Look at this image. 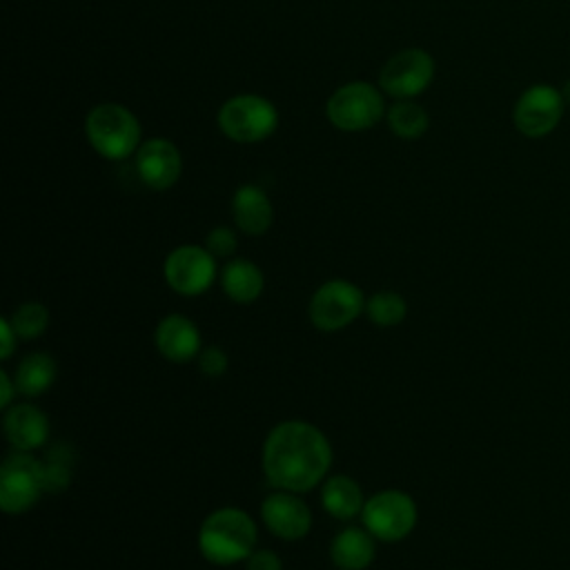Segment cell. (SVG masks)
I'll list each match as a JSON object with an SVG mask.
<instances>
[{
	"instance_id": "1",
	"label": "cell",
	"mask_w": 570,
	"mask_h": 570,
	"mask_svg": "<svg viewBox=\"0 0 570 570\" xmlns=\"http://www.w3.org/2000/svg\"><path fill=\"white\" fill-rule=\"evenodd\" d=\"M261 463L272 488L301 494L325 479L332 465V445L316 425L283 421L267 434Z\"/></svg>"
},
{
	"instance_id": "2",
	"label": "cell",
	"mask_w": 570,
	"mask_h": 570,
	"mask_svg": "<svg viewBox=\"0 0 570 570\" xmlns=\"http://www.w3.org/2000/svg\"><path fill=\"white\" fill-rule=\"evenodd\" d=\"M258 530L240 508L214 510L198 530V550L214 566L245 561L256 546Z\"/></svg>"
},
{
	"instance_id": "3",
	"label": "cell",
	"mask_w": 570,
	"mask_h": 570,
	"mask_svg": "<svg viewBox=\"0 0 570 570\" xmlns=\"http://www.w3.org/2000/svg\"><path fill=\"white\" fill-rule=\"evenodd\" d=\"M89 145L109 160H122L140 147L138 118L122 105H96L85 120Z\"/></svg>"
},
{
	"instance_id": "4",
	"label": "cell",
	"mask_w": 570,
	"mask_h": 570,
	"mask_svg": "<svg viewBox=\"0 0 570 570\" xmlns=\"http://www.w3.org/2000/svg\"><path fill=\"white\" fill-rule=\"evenodd\" d=\"M278 125L276 107L256 94H240L223 102L218 127L234 142H258L274 134Z\"/></svg>"
},
{
	"instance_id": "5",
	"label": "cell",
	"mask_w": 570,
	"mask_h": 570,
	"mask_svg": "<svg viewBox=\"0 0 570 570\" xmlns=\"http://www.w3.org/2000/svg\"><path fill=\"white\" fill-rule=\"evenodd\" d=\"M45 492L42 459L13 450L0 465V508L7 514L27 512Z\"/></svg>"
},
{
	"instance_id": "6",
	"label": "cell",
	"mask_w": 570,
	"mask_h": 570,
	"mask_svg": "<svg viewBox=\"0 0 570 570\" xmlns=\"http://www.w3.org/2000/svg\"><path fill=\"white\" fill-rule=\"evenodd\" d=\"M325 111L336 129L365 131L383 118L385 102L374 85L356 80L338 87L330 96Z\"/></svg>"
},
{
	"instance_id": "7",
	"label": "cell",
	"mask_w": 570,
	"mask_h": 570,
	"mask_svg": "<svg viewBox=\"0 0 570 570\" xmlns=\"http://www.w3.org/2000/svg\"><path fill=\"white\" fill-rule=\"evenodd\" d=\"M365 312L361 287L350 281L332 278L323 283L309 301V321L321 332H338Z\"/></svg>"
},
{
	"instance_id": "8",
	"label": "cell",
	"mask_w": 570,
	"mask_h": 570,
	"mask_svg": "<svg viewBox=\"0 0 570 570\" xmlns=\"http://www.w3.org/2000/svg\"><path fill=\"white\" fill-rule=\"evenodd\" d=\"M416 503L401 490H383L370 497L363 505V525L379 541H401L416 525Z\"/></svg>"
},
{
	"instance_id": "9",
	"label": "cell",
	"mask_w": 570,
	"mask_h": 570,
	"mask_svg": "<svg viewBox=\"0 0 570 570\" xmlns=\"http://www.w3.org/2000/svg\"><path fill=\"white\" fill-rule=\"evenodd\" d=\"M434 76V60L423 49H403L394 53L381 69V89L396 100H412L428 89Z\"/></svg>"
},
{
	"instance_id": "10",
	"label": "cell",
	"mask_w": 570,
	"mask_h": 570,
	"mask_svg": "<svg viewBox=\"0 0 570 570\" xmlns=\"http://www.w3.org/2000/svg\"><path fill=\"white\" fill-rule=\"evenodd\" d=\"M167 285L183 296H198L216 278V261L207 247L180 245L171 249L163 265Z\"/></svg>"
},
{
	"instance_id": "11",
	"label": "cell",
	"mask_w": 570,
	"mask_h": 570,
	"mask_svg": "<svg viewBox=\"0 0 570 570\" xmlns=\"http://www.w3.org/2000/svg\"><path fill=\"white\" fill-rule=\"evenodd\" d=\"M563 96L552 85H532L528 87L512 111L514 127L528 138L548 136L563 116Z\"/></svg>"
},
{
	"instance_id": "12",
	"label": "cell",
	"mask_w": 570,
	"mask_h": 570,
	"mask_svg": "<svg viewBox=\"0 0 570 570\" xmlns=\"http://www.w3.org/2000/svg\"><path fill=\"white\" fill-rule=\"evenodd\" d=\"M261 517L267 530L285 541L303 539L312 528L309 508L303 499H298V492L289 490H276L267 494L261 503Z\"/></svg>"
},
{
	"instance_id": "13",
	"label": "cell",
	"mask_w": 570,
	"mask_h": 570,
	"mask_svg": "<svg viewBox=\"0 0 570 570\" xmlns=\"http://www.w3.org/2000/svg\"><path fill=\"white\" fill-rule=\"evenodd\" d=\"M138 178L156 191L169 189L183 171L178 147L167 138H149L136 151Z\"/></svg>"
},
{
	"instance_id": "14",
	"label": "cell",
	"mask_w": 570,
	"mask_h": 570,
	"mask_svg": "<svg viewBox=\"0 0 570 570\" xmlns=\"http://www.w3.org/2000/svg\"><path fill=\"white\" fill-rule=\"evenodd\" d=\"M156 350L171 363H187L200 354V332L183 314L165 316L154 332Z\"/></svg>"
},
{
	"instance_id": "15",
	"label": "cell",
	"mask_w": 570,
	"mask_h": 570,
	"mask_svg": "<svg viewBox=\"0 0 570 570\" xmlns=\"http://www.w3.org/2000/svg\"><path fill=\"white\" fill-rule=\"evenodd\" d=\"M2 430L13 450L31 452L47 443L49 439V419L47 414L31 403H16L4 410Z\"/></svg>"
},
{
	"instance_id": "16",
	"label": "cell",
	"mask_w": 570,
	"mask_h": 570,
	"mask_svg": "<svg viewBox=\"0 0 570 570\" xmlns=\"http://www.w3.org/2000/svg\"><path fill=\"white\" fill-rule=\"evenodd\" d=\"M232 216L240 232L261 236L274 220V209L267 194L256 185H240L232 196Z\"/></svg>"
},
{
	"instance_id": "17",
	"label": "cell",
	"mask_w": 570,
	"mask_h": 570,
	"mask_svg": "<svg viewBox=\"0 0 570 570\" xmlns=\"http://www.w3.org/2000/svg\"><path fill=\"white\" fill-rule=\"evenodd\" d=\"M376 554L374 537L367 528H343L330 543V559L341 570H365Z\"/></svg>"
},
{
	"instance_id": "18",
	"label": "cell",
	"mask_w": 570,
	"mask_h": 570,
	"mask_svg": "<svg viewBox=\"0 0 570 570\" xmlns=\"http://www.w3.org/2000/svg\"><path fill=\"white\" fill-rule=\"evenodd\" d=\"M321 505L330 517L347 521L363 512L365 499H363L361 485L352 476L334 474L325 479L321 488Z\"/></svg>"
},
{
	"instance_id": "19",
	"label": "cell",
	"mask_w": 570,
	"mask_h": 570,
	"mask_svg": "<svg viewBox=\"0 0 570 570\" xmlns=\"http://www.w3.org/2000/svg\"><path fill=\"white\" fill-rule=\"evenodd\" d=\"M223 292L236 303H252L263 294L265 278L256 263L247 258H232L220 274Z\"/></svg>"
},
{
	"instance_id": "20",
	"label": "cell",
	"mask_w": 570,
	"mask_h": 570,
	"mask_svg": "<svg viewBox=\"0 0 570 570\" xmlns=\"http://www.w3.org/2000/svg\"><path fill=\"white\" fill-rule=\"evenodd\" d=\"M56 374H58V367H56V361L45 354V352H31L27 354L18 370H16V387L22 396H40L42 392H47L53 381H56Z\"/></svg>"
},
{
	"instance_id": "21",
	"label": "cell",
	"mask_w": 570,
	"mask_h": 570,
	"mask_svg": "<svg viewBox=\"0 0 570 570\" xmlns=\"http://www.w3.org/2000/svg\"><path fill=\"white\" fill-rule=\"evenodd\" d=\"M387 125L399 138L412 140V138H419L425 134V129L430 125V116L421 105H416L412 100H399L387 111Z\"/></svg>"
},
{
	"instance_id": "22",
	"label": "cell",
	"mask_w": 570,
	"mask_h": 570,
	"mask_svg": "<svg viewBox=\"0 0 570 570\" xmlns=\"http://www.w3.org/2000/svg\"><path fill=\"white\" fill-rule=\"evenodd\" d=\"M367 318L379 327L399 325L407 314L405 298L394 289H381L365 301Z\"/></svg>"
},
{
	"instance_id": "23",
	"label": "cell",
	"mask_w": 570,
	"mask_h": 570,
	"mask_svg": "<svg viewBox=\"0 0 570 570\" xmlns=\"http://www.w3.org/2000/svg\"><path fill=\"white\" fill-rule=\"evenodd\" d=\"M42 481H45V492L58 494L67 490L71 483V450L65 445H56L53 450L47 452L42 459Z\"/></svg>"
},
{
	"instance_id": "24",
	"label": "cell",
	"mask_w": 570,
	"mask_h": 570,
	"mask_svg": "<svg viewBox=\"0 0 570 570\" xmlns=\"http://www.w3.org/2000/svg\"><path fill=\"white\" fill-rule=\"evenodd\" d=\"M9 323L13 327V332L18 334V338H38L45 334L47 325H49V312L42 303H22L13 309V314L9 316Z\"/></svg>"
},
{
	"instance_id": "25",
	"label": "cell",
	"mask_w": 570,
	"mask_h": 570,
	"mask_svg": "<svg viewBox=\"0 0 570 570\" xmlns=\"http://www.w3.org/2000/svg\"><path fill=\"white\" fill-rule=\"evenodd\" d=\"M236 234L229 227H214L205 238V247L214 258H229L236 252Z\"/></svg>"
},
{
	"instance_id": "26",
	"label": "cell",
	"mask_w": 570,
	"mask_h": 570,
	"mask_svg": "<svg viewBox=\"0 0 570 570\" xmlns=\"http://www.w3.org/2000/svg\"><path fill=\"white\" fill-rule=\"evenodd\" d=\"M198 358V367L203 374L207 376H220L227 372V365H229V358H227V352L218 345H209V347H203L200 354L196 356Z\"/></svg>"
},
{
	"instance_id": "27",
	"label": "cell",
	"mask_w": 570,
	"mask_h": 570,
	"mask_svg": "<svg viewBox=\"0 0 570 570\" xmlns=\"http://www.w3.org/2000/svg\"><path fill=\"white\" fill-rule=\"evenodd\" d=\"M245 570H283V561L272 550H254L245 559Z\"/></svg>"
},
{
	"instance_id": "28",
	"label": "cell",
	"mask_w": 570,
	"mask_h": 570,
	"mask_svg": "<svg viewBox=\"0 0 570 570\" xmlns=\"http://www.w3.org/2000/svg\"><path fill=\"white\" fill-rule=\"evenodd\" d=\"M0 336H2V343H0V358L7 361V358L13 354L16 341H18V334L13 332L9 318H2V321H0Z\"/></svg>"
},
{
	"instance_id": "29",
	"label": "cell",
	"mask_w": 570,
	"mask_h": 570,
	"mask_svg": "<svg viewBox=\"0 0 570 570\" xmlns=\"http://www.w3.org/2000/svg\"><path fill=\"white\" fill-rule=\"evenodd\" d=\"M0 390H2V394H0V407L7 410V407L13 405V392H18L16 381H11L7 372H0Z\"/></svg>"
},
{
	"instance_id": "30",
	"label": "cell",
	"mask_w": 570,
	"mask_h": 570,
	"mask_svg": "<svg viewBox=\"0 0 570 570\" xmlns=\"http://www.w3.org/2000/svg\"><path fill=\"white\" fill-rule=\"evenodd\" d=\"M561 96H563V102H566V105H570V80L563 85V89H561Z\"/></svg>"
}]
</instances>
